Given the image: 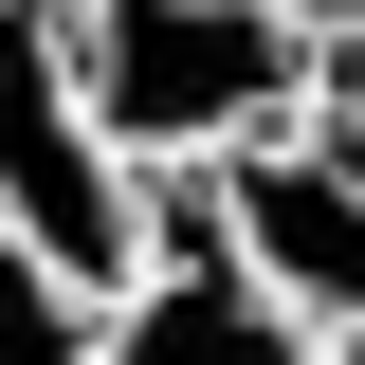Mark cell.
<instances>
[{"instance_id":"6da1fadb","label":"cell","mask_w":365,"mask_h":365,"mask_svg":"<svg viewBox=\"0 0 365 365\" xmlns=\"http://www.w3.org/2000/svg\"><path fill=\"white\" fill-rule=\"evenodd\" d=\"M73 37V110L128 182H201L220 146H256L274 110L329 91V19L311 0H55Z\"/></svg>"},{"instance_id":"7a4b0ae2","label":"cell","mask_w":365,"mask_h":365,"mask_svg":"<svg viewBox=\"0 0 365 365\" xmlns=\"http://www.w3.org/2000/svg\"><path fill=\"white\" fill-rule=\"evenodd\" d=\"M201 220H220V256L256 274L311 347H329V329H365V128L329 110V91L201 165Z\"/></svg>"},{"instance_id":"3957f363","label":"cell","mask_w":365,"mask_h":365,"mask_svg":"<svg viewBox=\"0 0 365 365\" xmlns=\"http://www.w3.org/2000/svg\"><path fill=\"white\" fill-rule=\"evenodd\" d=\"M0 237H37L73 292H128L146 274V182L91 146L55 0H0Z\"/></svg>"},{"instance_id":"277c9868","label":"cell","mask_w":365,"mask_h":365,"mask_svg":"<svg viewBox=\"0 0 365 365\" xmlns=\"http://www.w3.org/2000/svg\"><path fill=\"white\" fill-rule=\"evenodd\" d=\"M91 365H329V347H311V329H292V311L256 292V274L220 256L201 182H146V274L110 292Z\"/></svg>"},{"instance_id":"5b68a950","label":"cell","mask_w":365,"mask_h":365,"mask_svg":"<svg viewBox=\"0 0 365 365\" xmlns=\"http://www.w3.org/2000/svg\"><path fill=\"white\" fill-rule=\"evenodd\" d=\"M91 329H110V292H73L37 237H0V365H91Z\"/></svg>"},{"instance_id":"8992f818","label":"cell","mask_w":365,"mask_h":365,"mask_svg":"<svg viewBox=\"0 0 365 365\" xmlns=\"http://www.w3.org/2000/svg\"><path fill=\"white\" fill-rule=\"evenodd\" d=\"M329 110H347V128H365V37H329Z\"/></svg>"},{"instance_id":"52a82bcc","label":"cell","mask_w":365,"mask_h":365,"mask_svg":"<svg viewBox=\"0 0 365 365\" xmlns=\"http://www.w3.org/2000/svg\"><path fill=\"white\" fill-rule=\"evenodd\" d=\"M329 365H365V329H329Z\"/></svg>"},{"instance_id":"ba28073f","label":"cell","mask_w":365,"mask_h":365,"mask_svg":"<svg viewBox=\"0 0 365 365\" xmlns=\"http://www.w3.org/2000/svg\"><path fill=\"white\" fill-rule=\"evenodd\" d=\"M311 19H329V0H311Z\"/></svg>"}]
</instances>
